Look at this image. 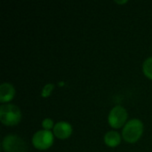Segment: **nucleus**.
<instances>
[{"instance_id":"nucleus-1","label":"nucleus","mask_w":152,"mask_h":152,"mask_svg":"<svg viewBox=\"0 0 152 152\" xmlns=\"http://www.w3.org/2000/svg\"><path fill=\"white\" fill-rule=\"evenodd\" d=\"M143 134V124L138 118L129 120L122 130V137L128 143L137 142Z\"/></svg>"},{"instance_id":"nucleus-2","label":"nucleus","mask_w":152,"mask_h":152,"mask_svg":"<svg viewBox=\"0 0 152 152\" xmlns=\"http://www.w3.org/2000/svg\"><path fill=\"white\" fill-rule=\"evenodd\" d=\"M21 119V111L14 104H3L0 107V120L2 124L7 126H13L20 123Z\"/></svg>"},{"instance_id":"nucleus-3","label":"nucleus","mask_w":152,"mask_h":152,"mask_svg":"<svg viewBox=\"0 0 152 152\" xmlns=\"http://www.w3.org/2000/svg\"><path fill=\"white\" fill-rule=\"evenodd\" d=\"M128 118V114L126 110L122 106H115L111 109L108 116L109 125L112 128H121L123 126L126 124V120Z\"/></svg>"},{"instance_id":"nucleus-4","label":"nucleus","mask_w":152,"mask_h":152,"mask_svg":"<svg viewBox=\"0 0 152 152\" xmlns=\"http://www.w3.org/2000/svg\"><path fill=\"white\" fill-rule=\"evenodd\" d=\"M53 134L48 130L37 131L32 137L33 146L39 151L48 150L53 143Z\"/></svg>"},{"instance_id":"nucleus-5","label":"nucleus","mask_w":152,"mask_h":152,"mask_svg":"<svg viewBox=\"0 0 152 152\" xmlns=\"http://www.w3.org/2000/svg\"><path fill=\"white\" fill-rule=\"evenodd\" d=\"M2 147L4 152H26V142L18 135H6L2 142Z\"/></svg>"},{"instance_id":"nucleus-6","label":"nucleus","mask_w":152,"mask_h":152,"mask_svg":"<svg viewBox=\"0 0 152 152\" xmlns=\"http://www.w3.org/2000/svg\"><path fill=\"white\" fill-rule=\"evenodd\" d=\"M72 126L65 121H60L53 127V134L61 140L68 139L72 134Z\"/></svg>"},{"instance_id":"nucleus-7","label":"nucleus","mask_w":152,"mask_h":152,"mask_svg":"<svg viewBox=\"0 0 152 152\" xmlns=\"http://www.w3.org/2000/svg\"><path fill=\"white\" fill-rule=\"evenodd\" d=\"M15 95L14 86L10 83H3L0 86V102L7 104Z\"/></svg>"},{"instance_id":"nucleus-8","label":"nucleus","mask_w":152,"mask_h":152,"mask_svg":"<svg viewBox=\"0 0 152 152\" xmlns=\"http://www.w3.org/2000/svg\"><path fill=\"white\" fill-rule=\"evenodd\" d=\"M104 142L107 146L110 148H115L120 144L121 136L116 131H109L104 135Z\"/></svg>"},{"instance_id":"nucleus-9","label":"nucleus","mask_w":152,"mask_h":152,"mask_svg":"<svg viewBox=\"0 0 152 152\" xmlns=\"http://www.w3.org/2000/svg\"><path fill=\"white\" fill-rule=\"evenodd\" d=\"M142 71L143 74L152 80V57L148 58L142 65Z\"/></svg>"},{"instance_id":"nucleus-10","label":"nucleus","mask_w":152,"mask_h":152,"mask_svg":"<svg viewBox=\"0 0 152 152\" xmlns=\"http://www.w3.org/2000/svg\"><path fill=\"white\" fill-rule=\"evenodd\" d=\"M53 88H54V85H53V84H51V83L46 84V85L43 87V89H42L41 96H42L43 98H47L48 96L51 95V94H52Z\"/></svg>"},{"instance_id":"nucleus-11","label":"nucleus","mask_w":152,"mask_h":152,"mask_svg":"<svg viewBox=\"0 0 152 152\" xmlns=\"http://www.w3.org/2000/svg\"><path fill=\"white\" fill-rule=\"evenodd\" d=\"M55 125H53V119L51 118H45L43 121H42V126L44 128V130H48V131H51V129L54 127Z\"/></svg>"},{"instance_id":"nucleus-12","label":"nucleus","mask_w":152,"mask_h":152,"mask_svg":"<svg viewBox=\"0 0 152 152\" xmlns=\"http://www.w3.org/2000/svg\"><path fill=\"white\" fill-rule=\"evenodd\" d=\"M116 3H118V4H123L127 3V1H116Z\"/></svg>"}]
</instances>
